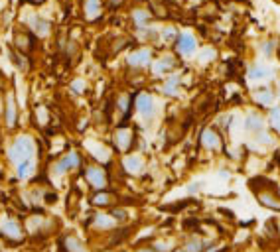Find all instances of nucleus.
<instances>
[{
    "mask_svg": "<svg viewBox=\"0 0 280 252\" xmlns=\"http://www.w3.org/2000/svg\"><path fill=\"white\" fill-rule=\"evenodd\" d=\"M24 229L30 240H47L58 233V221L49 215H45L44 209L42 211H32L24 219Z\"/></svg>",
    "mask_w": 280,
    "mask_h": 252,
    "instance_id": "nucleus-1",
    "label": "nucleus"
},
{
    "mask_svg": "<svg viewBox=\"0 0 280 252\" xmlns=\"http://www.w3.org/2000/svg\"><path fill=\"white\" fill-rule=\"evenodd\" d=\"M0 238L8 248H20L28 240L24 222L10 213L0 215Z\"/></svg>",
    "mask_w": 280,
    "mask_h": 252,
    "instance_id": "nucleus-2",
    "label": "nucleus"
},
{
    "mask_svg": "<svg viewBox=\"0 0 280 252\" xmlns=\"http://www.w3.org/2000/svg\"><path fill=\"white\" fill-rule=\"evenodd\" d=\"M34 156H36V140L26 134L14 138V142L8 148V158L14 165L26 162V160H34Z\"/></svg>",
    "mask_w": 280,
    "mask_h": 252,
    "instance_id": "nucleus-3",
    "label": "nucleus"
},
{
    "mask_svg": "<svg viewBox=\"0 0 280 252\" xmlns=\"http://www.w3.org/2000/svg\"><path fill=\"white\" fill-rule=\"evenodd\" d=\"M58 252H93V246L73 231H65L58 237Z\"/></svg>",
    "mask_w": 280,
    "mask_h": 252,
    "instance_id": "nucleus-4",
    "label": "nucleus"
},
{
    "mask_svg": "<svg viewBox=\"0 0 280 252\" xmlns=\"http://www.w3.org/2000/svg\"><path fill=\"white\" fill-rule=\"evenodd\" d=\"M79 167H81V154L75 152V150H69L67 154H63L58 162L52 165V172H54V176H67V174H71Z\"/></svg>",
    "mask_w": 280,
    "mask_h": 252,
    "instance_id": "nucleus-5",
    "label": "nucleus"
},
{
    "mask_svg": "<svg viewBox=\"0 0 280 252\" xmlns=\"http://www.w3.org/2000/svg\"><path fill=\"white\" fill-rule=\"evenodd\" d=\"M83 178H85V181H87L95 191L107 189V185H109V176H107L105 167L97 165V163H91V165H87V167L83 170Z\"/></svg>",
    "mask_w": 280,
    "mask_h": 252,
    "instance_id": "nucleus-6",
    "label": "nucleus"
},
{
    "mask_svg": "<svg viewBox=\"0 0 280 252\" xmlns=\"http://www.w3.org/2000/svg\"><path fill=\"white\" fill-rule=\"evenodd\" d=\"M254 189V195H257V201L263 205L265 209H270V211H278L280 213V193L278 189L272 187V183L268 181V187H252Z\"/></svg>",
    "mask_w": 280,
    "mask_h": 252,
    "instance_id": "nucleus-7",
    "label": "nucleus"
},
{
    "mask_svg": "<svg viewBox=\"0 0 280 252\" xmlns=\"http://www.w3.org/2000/svg\"><path fill=\"white\" fill-rule=\"evenodd\" d=\"M87 227L91 231H95V233H111V231H115L120 225L113 219L111 213L99 211V213H93V215H91V219L87 221Z\"/></svg>",
    "mask_w": 280,
    "mask_h": 252,
    "instance_id": "nucleus-8",
    "label": "nucleus"
},
{
    "mask_svg": "<svg viewBox=\"0 0 280 252\" xmlns=\"http://www.w3.org/2000/svg\"><path fill=\"white\" fill-rule=\"evenodd\" d=\"M134 108L142 120H152L156 115V103L150 93H138L134 99Z\"/></svg>",
    "mask_w": 280,
    "mask_h": 252,
    "instance_id": "nucleus-9",
    "label": "nucleus"
},
{
    "mask_svg": "<svg viewBox=\"0 0 280 252\" xmlns=\"http://www.w3.org/2000/svg\"><path fill=\"white\" fill-rule=\"evenodd\" d=\"M126 63H129V67H133V69H146L148 65L152 63V49H150V47L134 49L133 53H129Z\"/></svg>",
    "mask_w": 280,
    "mask_h": 252,
    "instance_id": "nucleus-10",
    "label": "nucleus"
},
{
    "mask_svg": "<svg viewBox=\"0 0 280 252\" xmlns=\"http://www.w3.org/2000/svg\"><path fill=\"white\" fill-rule=\"evenodd\" d=\"M113 142H115V148L118 152H129L134 144V132L126 126H120L113 134Z\"/></svg>",
    "mask_w": 280,
    "mask_h": 252,
    "instance_id": "nucleus-11",
    "label": "nucleus"
},
{
    "mask_svg": "<svg viewBox=\"0 0 280 252\" xmlns=\"http://www.w3.org/2000/svg\"><path fill=\"white\" fill-rule=\"evenodd\" d=\"M12 44H14L16 51H20V53H24V55H30V53L34 51V45H36V42H34V34L22 32V30L14 32Z\"/></svg>",
    "mask_w": 280,
    "mask_h": 252,
    "instance_id": "nucleus-12",
    "label": "nucleus"
},
{
    "mask_svg": "<svg viewBox=\"0 0 280 252\" xmlns=\"http://www.w3.org/2000/svg\"><path fill=\"white\" fill-rule=\"evenodd\" d=\"M4 122H6V128H16L18 124V106H16V97L14 93H8L6 99H4Z\"/></svg>",
    "mask_w": 280,
    "mask_h": 252,
    "instance_id": "nucleus-13",
    "label": "nucleus"
},
{
    "mask_svg": "<svg viewBox=\"0 0 280 252\" xmlns=\"http://www.w3.org/2000/svg\"><path fill=\"white\" fill-rule=\"evenodd\" d=\"M199 144L206 150H211V152H217V150L223 148L221 136L215 128H203L201 136H199Z\"/></svg>",
    "mask_w": 280,
    "mask_h": 252,
    "instance_id": "nucleus-14",
    "label": "nucleus"
},
{
    "mask_svg": "<svg viewBox=\"0 0 280 252\" xmlns=\"http://www.w3.org/2000/svg\"><path fill=\"white\" fill-rule=\"evenodd\" d=\"M195 49H197V42H195V38H193L192 34H188V32H184V34H177L176 38V51L180 55H193L195 53Z\"/></svg>",
    "mask_w": 280,
    "mask_h": 252,
    "instance_id": "nucleus-15",
    "label": "nucleus"
},
{
    "mask_svg": "<svg viewBox=\"0 0 280 252\" xmlns=\"http://www.w3.org/2000/svg\"><path fill=\"white\" fill-rule=\"evenodd\" d=\"M174 67H176L174 55H162L152 63V73H154V77H164V75L172 73Z\"/></svg>",
    "mask_w": 280,
    "mask_h": 252,
    "instance_id": "nucleus-16",
    "label": "nucleus"
},
{
    "mask_svg": "<svg viewBox=\"0 0 280 252\" xmlns=\"http://www.w3.org/2000/svg\"><path fill=\"white\" fill-rule=\"evenodd\" d=\"M122 167H124V172L129 176H140L144 172V160L138 154H129L122 160Z\"/></svg>",
    "mask_w": 280,
    "mask_h": 252,
    "instance_id": "nucleus-17",
    "label": "nucleus"
},
{
    "mask_svg": "<svg viewBox=\"0 0 280 252\" xmlns=\"http://www.w3.org/2000/svg\"><path fill=\"white\" fill-rule=\"evenodd\" d=\"M209 242H211V240L199 237V235H190V237L184 240L182 248L186 252H206V248L209 246Z\"/></svg>",
    "mask_w": 280,
    "mask_h": 252,
    "instance_id": "nucleus-18",
    "label": "nucleus"
},
{
    "mask_svg": "<svg viewBox=\"0 0 280 252\" xmlns=\"http://www.w3.org/2000/svg\"><path fill=\"white\" fill-rule=\"evenodd\" d=\"M91 205L97 209H107L115 205V195L107 189H101V191H95L91 195Z\"/></svg>",
    "mask_w": 280,
    "mask_h": 252,
    "instance_id": "nucleus-19",
    "label": "nucleus"
},
{
    "mask_svg": "<svg viewBox=\"0 0 280 252\" xmlns=\"http://www.w3.org/2000/svg\"><path fill=\"white\" fill-rule=\"evenodd\" d=\"M252 99H254V103L261 104V106H272L276 95H274V91L268 89V87H261V89H257L252 93Z\"/></svg>",
    "mask_w": 280,
    "mask_h": 252,
    "instance_id": "nucleus-20",
    "label": "nucleus"
},
{
    "mask_svg": "<svg viewBox=\"0 0 280 252\" xmlns=\"http://www.w3.org/2000/svg\"><path fill=\"white\" fill-rule=\"evenodd\" d=\"M180 85H182V77H180V75H170V77L164 81L162 93L166 97H177Z\"/></svg>",
    "mask_w": 280,
    "mask_h": 252,
    "instance_id": "nucleus-21",
    "label": "nucleus"
},
{
    "mask_svg": "<svg viewBox=\"0 0 280 252\" xmlns=\"http://www.w3.org/2000/svg\"><path fill=\"white\" fill-rule=\"evenodd\" d=\"M263 128H265V120L261 115H257V113H251L247 119H245V130L251 134H259L263 132Z\"/></svg>",
    "mask_w": 280,
    "mask_h": 252,
    "instance_id": "nucleus-22",
    "label": "nucleus"
},
{
    "mask_svg": "<svg viewBox=\"0 0 280 252\" xmlns=\"http://www.w3.org/2000/svg\"><path fill=\"white\" fill-rule=\"evenodd\" d=\"M251 81H268L272 79V69L266 67V65H254L249 69V75H247Z\"/></svg>",
    "mask_w": 280,
    "mask_h": 252,
    "instance_id": "nucleus-23",
    "label": "nucleus"
},
{
    "mask_svg": "<svg viewBox=\"0 0 280 252\" xmlns=\"http://www.w3.org/2000/svg\"><path fill=\"white\" fill-rule=\"evenodd\" d=\"M30 28H32V34H34V36H40V38H45V36L52 32L49 22L44 20V18H34V20L30 22Z\"/></svg>",
    "mask_w": 280,
    "mask_h": 252,
    "instance_id": "nucleus-24",
    "label": "nucleus"
},
{
    "mask_svg": "<svg viewBox=\"0 0 280 252\" xmlns=\"http://www.w3.org/2000/svg\"><path fill=\"white\" fill-rule=\"evenodd\" d=\"M36 172V162L34 160H26V162L16 165V178L18 179H30Z\"/></svg>",
    "mask_w": 280,
    "mask_h": 252,
    "instance_id": "nucleus-25",
    "label": "nucleus"
},
{
    "mask_svg": "<svg viewBox=\"0 0 280 252\" xmlns=\"http://www.w3.org/2000/svg\"><path fill=\"white\" fill-rule=\"evenodd\" d=\"M10 61L14 63L16 69L22 71V73H26L30 69V58L28 55H24V53H20V51H16V49L10 51Z\"/></svg>",
    "mask_w": 280,
    "mask_h": 252,
    "instance_id": "nucleus-26",
    "label": "nucleus"
},
{
    "mask_svg": "<svg viewBox=\"0 0 280 252\" xmlns=\"http://www.w3.org/2000/svg\"><path fill=\"white\" fill-rule=\"evenodd\" d=\"M101 14V2L99 0H85V18L95 20Z\"/></svg>",
    "mask_w": 280,
    "mask_h": 252,
    "instance_id": "nucleus-27",
    "label": "nucleus"
},
{
    "mask_svg": "<svg viewBox=\"0 0 280 252\" xmlns=\"http://www.w3.org/2000/svg\"><path fill=\"white\" fill-rule=\"evenodd\" d=\"M131 103H133V99L126 95V93H122V95H118L117 99V108L120 110V115L126 119L129 117V110H131Z\"/></svg>",
    "mask_w": 280,
    "mask_h": 252,
    "instance_id": "nucleus-28",
    "label": "nucleus"
},
{
    "mask_svg": "<svg viewBox=\"0 0 280 252\" xmlns=\"http://www.w3.org/2000/svg\"><path fill=\"white\" fill-rule=\"evenodd\" d=\"M133 20L138 28H146V24L150 22V12H148V10H142V8H138V10H134L133 12Z\"/></svg>",
    "mask_w": 280,
    "mask_h": 252,
    "instance_id": "nucleus-29",
    "label": "nucleus"
},
{
    "mask_svg": "<svg viewBox=\"0 0 280 252\" xmlns=\"http://www.w3.org/2000/svg\"><path fill=\"white\" fill-rule=\"evenodd\" d=\"M109 213L113 215V219H115L118 225H122V222L129 221V211H126L124 207H111Z\"/></svg>",
    "mask_w": 280,
    "mask_h": 252,
    "instance_id": "nucleus-30",
    "label": "nucleus"
},
{
    "mask_svg": "<svg viewBox=\"0 0 280 252\" xmlns=\"http://www.w3.org/2000/svg\"><path fill=\"white\" fill-rule=\"evenodd\" d=\"M268 122H270V126L280 134V106H274V108H270V115H268Z\"/></svg>",
    "mask_w": 280,
    "mask_h": 252,
    "instance_id": "nucleus-31",
    "label": "nucleus"
},
{
    "mask_svg": "<svg viewBox=\"0 0 280 252\" xmlns=\"http://www.w3.org/2000/svg\"><path fill=\"white\" fill-rule=\"evenodd\" d=\"M71 91L77 93V95H83V93L87 91V83H85L83 79H73V81H71Z\"/></svg>",
    "mask_w": 280,
    "mask_h": 252,
    "instance_id": "nucleus-32",
    "label": "nucleus"
},
{
    "mask_svg": "<svg viewBox=\"0 0 280 252\" xmlns=\"http://www.w3.org/2000/svg\"><path fill=\"white\" fill-rule=\"evenodd\" d=\"M77 53H79V45H77L73 40H71V42L67 44V47H65V58L71 61L73 58H77Z\"/></svg>",
    "mask_w": 280,
    "mask_h": 252,
    "instance_id": "nucleus-33",
    "label": "nucleus"
},
{
    "mask_svg": "<svg viewBox=\"0 0 280 252\" xmlns=\"http://www.w3.org/2000/svg\"><path fill=\"white\" fill-rule=\"evenodd\" d=\"M176 38H177V32L174 30V28H166V30L162 32V40L164 42H176Z\"/></svg>",
    "mask_w": 280,
    "mask_h": 252,
    "instance_id": "nucleus-34",
    "label": "nucleus"
},
{
    "mask_svg": "<svg viewBox=\"0 0 280 252\" xmlns=\"http://www.w3.org/2000/svg\"><path fill=\"white\" fill-rule=\"evenodd\" d=\"M36 117L40 120V124H45V122L49 120V115H47L45 106H36Z\"/></svg>",
    "mask_w": 280,
    "mask_h": 252,
    "instance_id": "nucleus-35",
    "label": "nucleus"
},
{
    "mask_svg": "<svg viewBox=\"0 0 280 252\" xmlns=\"http://www.w3.org/2000/svg\"><path fill=\"white\" fill-rule=\"evenodd\" d=\"M274 47H276V42H266V44L263 45V53H265L266 58H270L272 51H274Z\"/></svg>",
    "mask_w": 280,
    "mask_h": 252,
    "instance_id": "nucleus-36",
    "label": "nucleus"
},
{
    "mask_svg": "<svg viewBox=\"0 0 280 252\" xmlns=\"http://www.w3.org/2000/svg\"><path fill=\"white\" fill-rule=\"evenodd\" d=\"M201 187H203L201 181H193L192 185H188V193H190V195H195V193L201 191Z\"/></svg>",
    "mask_w": 280,
    "mask_h": 252,
    "instance_id": "nucleus-37",
    "label": "nucleus"
},
{
    "mask_svg": "<svg viewBox=\"0 0 280 252\" xmlns=\"http://www.w3.org/2000/svg\"><path fill=\"white\" fill-rule=\"evenodd\" d=\"M133 252H158L152 244H142V246H136Z\"/></svg>",
    "mask_w": 280,
    "mask_h": 252,
    "instance_id": "nucleus-38",
    "label": "nucleus"
},
{
    "mask_svg": "<svg viewBox=\"0 0 280 252\" xmlns=\"http://www.w3.org/2000/svg\"><path fill=\"white\" fill-rule=\"evenodd\" d=\"M215 58V49H203V53H201V61H209Z\"/></svg>",
    "mask_w": 280,
    "mask_h": 252,
    "instance_id": "nucleus-39",
    "label": "nucleus"
},
{
    "mask_svg": "<svg viewBox=\"0 0 280 252\" xmlns=\"http://www.w3.org/2000/svg\"><path fill=\"white\" fill-rule=\"evenodd\" d=\"M122 2H124V0H109V6H111V8H118Z\"/></svg>",
    "mask_w": 280,
    "mask_h": 252,
    "instance_id": "nucleus-40",
    "label": "nucleus"
},
{
    "mask_svg": "<svg viewBox=\"0 0 280 252\" xmlns=\"http://www.w3.org/2000/svg\"><path fill=\"white\" fill-rule=\"evenodd\" d=\"M0 252H10V248H8V246L2 242V238H0Z\"/></svg>",
    "mask_w": 280,
    "mask_h": 252,
    "instance_id": "nucleus-41",
    "label": "nucleus"
},
{
    "mask_svg": "<svg viewBox=\"0 0 280 252\" xmlns=\"http://www.w3.org/2000/svg\"><path fill=\"white\" fill-rule=\"evenodd\" d=\"M30 2H32V4H36V6H40V4H44L45 0H30Z\"/></svg>",
    "mask_w": 280,
    "mask_h": 252,
    "instance_id": "nucleus-42",
    "label": "nucleus"
},
{
    "mask_svg": "<svg viewBox=\"0 0 280 252\" xmlns=\"http://www.w3.org/2000/svg\"><path fill=\"white\" fill-rule=\"evenodd\" d=\"M172 252H186V250H184L182 246H176V248H174V250H172Z\"/></svg>",
    "mask_w": 280,
    "mask_h": 252,
    "instance_id": "nucleus-43",
    "label": "nucleus"
}]
</instances>
